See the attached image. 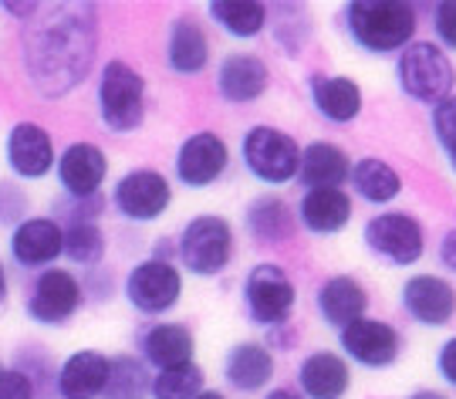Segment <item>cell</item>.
Returning a JSON list of instances; mask_svg holds the SVG:
<instances>
[{
	"mask_svg": "<svg viewBox=\"0 0 456 399\" xmlns=\"http://www.w3.org/2000/svg\"><path fill=\"white\" fill-rule=\"evenodd\" d=\"M440 265L446 267V271H453V274H456V227H450V231L443 233V240H440Z\"/></svg>",
	"mask_w": 456,
	"mask_h": 399,
	"instance_id": "40",
	"label": "cell"
},
{
	"mask_svg": "<svg viewBox=\"0 0 456 399\" xmlns=\"http://www.w3.org/2000/svg\"><path fill=\"white\" fill-rule=\"evenodd\" d=\"M61 250H65V231L51 214H31L7 237V254L24 271H48L61 257Z\"/></svg>",
	"mask_w": 456,
	"mask_h": 399,
	"instance_id": "15",
	"label": "cell"
},
{
	"mask_svg": "<svg viewBox=\"0 0 456 399\" xmlns=\"http://www.w3.org/2000/svg\"><path fill=\"white\" fill-rule=\"evenodd\" d=\"M82 305H85L82 278L71 267L54 265L48 271H37L34 274L31 288H28V298H24V315L31 318L34 325L58 329V325H68L71 318L78 315Z\"/></svg>",
	"mask_w": 456,
	"mask_h": 399,
	"instance_id": "7",
	"label": "cell"
},
{
	"mask_svg": "<svg viewBox=\"0 0 456 399\" xmlns=\"http://www.w3.org/2000/svg\"><path fill=\"white\" fill-rule=\"evenodd\" d=\"M115 214L129 224H152L173 207V183L152 167L126 169L112 186Z\"/></svg>",
	"mask_w": 456,
	"mask_h": 399,
	"instance_id": "11",
	"label": "cell"
},
{
	"mask_svg": "<svg viewBox=\"0 0 456 399\" xmlns=\"http://www.w3.org/2000/svg\"><path fill=\"white\" fill-rule=\"evenodd\" d=\"M0 11H4V14L7 17H20V20H31L34 14H37V11H41V4H11V0H4V4H0Z\"/></svg>",
	"mask_w": 456,
	"mask_h": 399,
	"instance_id": "41",
	"label": "cell"
},
{
	"mask_svg": "<svg viewBox=\"0 0 456 399\" xmlns=\"http://www.w3.org/2000/svg\"><path fill=\"white\" fill-rule=\"evenodd\" d=\"M7 295H11V278H7V267H4V261H0V308H4Z\"/></svg>",
	"mask_w": 456,
	"mask_h": 399,
	"instance_id": "43",
	"label": "cell"
},
{
	"mask_svg": "<svg viewBox=\"0 0 456 399\" xmlns=\"http://www.w3.org/2000/svg\"><path fill=\"white\" fill-rule=\"evenodd\" d=\"M348 183L355 190V197L372 203V207H386V203H392L403 193L399 169L386 163L382 156H362V159H355L352 173H348Z\"/></svg>",
	"mask_w": 456,
	"mask_h": 399,
	"instance_id": "29",
	"label": "cell"
},
{
	"mask_svg": "<svg viewBox=\"0 0 456 399\" xmlns=\"http://www.w3.org/2000/svg\"><path fill=\"white\" fill-rule=\"evenodd\" d=\"M244 169L264 186H288L297 180L301 146L291 133L277 126H250L240 139Z\"/></svg>",
	"mask_w": 456,
	"mask_h": 399,
	"instance_id": "6",
	"label": "cell"
},
{
	"mask_svg": "<svg viewBox=\"0 0 456 399\" xmlns=\"http://www.w3.org/2000/svg\"><path fill=\"white\" fill-rule=\"evenodd\" d=\"M365 248L372 250L379 261L392 267H412L423 261L426 254V231L419 216L406 210H382L375 214L365 231H362Z\"/></svg>",
	"mask_w": 456,
	"mask_h": 399,
	"instance_id": "9",
	"label": "cell"
},
{
	"mask_svg": "<svg viewBox=\"0 0 456 399\" xmlns=\"http://www.w3.org/2000/svg\"><path fill=\"white\" fill-rule=\"evenodd\" d=\"M54 176L58 186L68 200H92L102 197V186L109 180V156L95 142H68L58 152L54 163Z\"/></svg>",
	"mask_w": 456,
	"mask_h": 399,
	"instance_id": "16",
	"label": "cell"
},
{
	"mask_svg": "<svg viewBox=\"0 0 456 399\" xmlns=\"http://www.w3.org/2000/svg\"><path fill=\"white\" fill-rule=\"evenodd\" d=\"M207 14L230 37L250 41V37L264 34V28H267L271 4H264V0H210L207 4Z\"/></svg>",
	"mask_w": 456,
	"mask_h": 399,
	"instance_id": "30",
	"label": "cell"
},
{
	"mask_svg": "<svg viewBox=\"0 0 456 399\" xmlns=\"http://www.w3.org/2000/svg\"><path fill=\"white\" fill-rule=\"evenodd\" d=\"M338 346L345 362H355L362 369H389L403 352V335L386 318L365 315L338 332Z\"/></svg>",
	"mask_w": 456,
	"mask_h": 399,
	"instance_id": "13",
	"label": "cell"
},
{
	"mask_svg": "<svg viewBox=\"0 0 456 399\" xmlns=\"http://www.w3.org/2000/svg\"><path fill=\"white\" fill-rule=\"evenodd\" d=\"M297 227H305L314 237H338L352 224L355 214V200L348 190L325 186V190H305V197L297 203Z\"/></svg>",
	"mask_w": 456,
	"mask_h": 399,
	"instance_id": "20",
	"label": "cell"
},
{
	"mask_svg": "<svg viewBox=\"0 0 456 399\" xmlns=\"http://www.w3.org/2000/svg\"><path fill=\"white\" fill-rule=\"evenodd\" d=\"M352 173V159L338 142L328 139H314L301 150V167H297V180L308 190H325V186H338L345 190Z\"/></svg>",
	"mask_w": 456,
	"mask_h": 399,
	"instance_id": "28",
	"label": "cell"
},
{
	"mask_svg": "<svg viewBox=\"0 0 456 399\" xmlns=\"http://www.w3.org/2000/svg\"><path fill=\"white\" fill-rule=\"evenodd\" d=\"M98 122L105 133L129 135L139 133L146 122V78L126 58H112L98 71Z\"/></svg>",
	"mask_w": 456,
	"mask_h": 399,
	"instance_id": "3",
	"label": "cell"
},
{
	"mask_svg": "<svg viewBox=\"0 0 456 399\" xmlns=\"http://www.w3.org/2000/svg\"><path fill=\"white\" fill-rule=\"evenodd\" d=\"M271 88V68L254 51H230L216 68V95L230 105H250Z\"/></svg>",
	"mask_w": 456,
	"mask_h": 399,
	"instance_id": "19",
	"label": "cell"
},
{
	"mask_svg": "<svg viewBox=\"0 0 456 399\" xmlns=\"http://www.w3.org/2000/svg\"><path fill=\"white\" fill-rule=\"evenodd\" d=\"M180 265L196 278H216L224 274L237 254L233 224L220 214H196L183 224L176 237Z\"/></svg>",
	"mask_w": 456,
	"mask_h": 399,
	"instance_id": "5",
	"label": "cell"
},
{
	"mask_svg": "<svg viewBox=\"0 0 456 399\" xmlns=\"http://www.w3.org/2000/svg\"><path fill=\"white\" fill-rule=\"evenodd\" d=\"M65 231V250L61 257H68L75 267H102L105 254H109V237L98 227V220H65L61 224Z\"/></svg>",
	"mask_w": 456,
	"mask_h": 399,
	"instance_id": "31",
	"label": "cell"
},
{
	"mask_svg": "<svg viewBox=\"0 0 456 399\" xmlns=\"http://www.w3.org/2000/svg\"><path fill=\"white\" fill-rule=\"evenodd\" d=\"M352 389V369L342 352L318 349L297 366V393L305 399H345Z\"/></svg>",
	"mask_w": 456,
	"mask_h": 399,
	"instance_id": "24",
	"label": "cell"
},
{
	"mask_svg": "<svg viewBox=\"0 0 456 399\" xmlns=\"http://www.w3.org/2000/svg\"><path fill=\"white\" fill-rule=\"evenodd\" d=\"M109 383V355L98 349H78L61 359L54 372L58 399H102Z\"/></svg>",
	"mask_w": 456,
	"mask_h": 399,
	"instance_id": "22",
	"label": "cell"
},
{
	"mask_svg": "<svg viewBox=\"0 0 456 399\" xmlns=\"http://www.w3.org/2000/svg\"><path fill=\"white\" fill-rule=\"evenodd\" d=\"M98 54V17L92 4H51L20 34V65L37 99H65L82 88Z\"/></svg>",
	"mask_w": 456,
	"mask_h": 399,
	"instance_id": "1",
	"label": "cell"
},
{
	"mask_svg": "<svg viewBox=\"0 0 456 399\" xmlns=\"http://www.w3.org/2000/svg\"><path fill=\"white\" fill-rule=\"evenodd\" d=\"M274 369V352L267 349L264 342H250L247 338V342L230 346L227 359H224V379H227L230 389H237L244 396H254V393H261V389L271 386Z\"/></svg>",
	"mask_w": 456,
	"mask_h": 399,
	"instance_id": "25",
	"label": "cell"
},
{
	"mask_svg": "<svg viewBox=\"0 0 456 399\" xmlns=\"http://www.w3.org/2000/svg\"><path fill=\"white\" fill-rule=\"evenodd\" d=\"M399 305L416 325L443 329L456 318V288L443 274H409L399 288Z\"/></svg>",
	"mask_w": 456,
	"mask_h": 399,
	"instance_id": "17",
	"label": "cell"
},
{
	"mask_svg": "<svg viewBox=\"0 0 456 399\" xmlns=\"http://www.w3.org/2000/svg\"><path fill=\"white\" fill-rule=\"evenodd\" d=\"M429 129H433V139H436V146L443 150V156H446V163H450L456 176V95H450V99L433 109Z\"/></svg>",
	"mask_w": 456,
	"mask_h": 399,
	"instance_id": "35",
	"label": "cell"
},
{
	"mask_svg": "<svg viewBox=\"0 0 456 399\" xmlns=\"http://www.w3.org/2000/svg\"><path fill=\"white\" fill-rule=\"evenodd\" d=\"M395 82L406 99L436 109L456 88L453 58L436 41H412L395 58Z\"/></svg>",
	"mask_w": 456,
	"mask_h": 399,
	"instance_id": "4",
	"label": "cell"
},
{
	"mask_svg": "<svg viewBox=\"0 0 456 399\" xmlns=\"http://www.w3.org/2000/svg\"><path fill=\"white\" fill-rule=\"evenodd\" d=\"M4 163L11 169L14 180H24V183H37L54 173V163H58V150H54V139L51 133L41 126V122H31V118H20L7 129V139H4Z\"/></svg>",
	"mask_w": 456,
	"mask_h": 399,
	"instance_id": "12",
	"label": "cell"
},
{
	"mask_svg": "<svg viewBox=\"0 0 456 399\" xmlns=\"http://www.w3.org/2000/svg\"><path fill=\"white\" fill-rule=\"evenodd\" d=\"M139 359L156 372L190 366L196 359V338L183 322H152L139 332Z\"/></svg>",
	"mask_w": 456,
	"mask_h": 399,
	"instance_id": "21",
	"label": "cell"
},
{
	"mask_svg": "<svg viewBox=\"0 0 456 399\" xmlns=\"http://www.w3.org/2000/svg\"><path fill=\"white\" fill-rule=\"evenodd\" d=\"M297 305V288L291 274L274 261H261L247 271L244 278V308L247 318L264 329H281L288 325Z\"/></svg>",
	"mask_w": 456,
	"mask_h": 399,
	"instance_id": "8",
	"label": "cell"
},
{
	"mask_svg": "<svg viewBox=\"0 0 456 399\" xmlns=\"http://www.w3.org/2000/svg\"><path fill=\"white\" fill-rule=\"evenodd\" d=\"M196 399H230V396H227V393H220V389H203Z\"/></svg>",
	"mask_w": 456,
	"mask_h": 399,
	"instance_id": "45",
	"label": "cell"
},
{
	"mask_svg": "<svg viewBox=\"0 0 456 399\" xmlns=\"http://www.w3.org/2000/svg\"><path fill=\"white\" fill-rule=\"evenodd\" d=\"M406 399H450V396L440 393V389H416V393H409Z\"/></svg>",
	"mask_w": 456,
	"mask_h": 399,
	"instance_id": "44",
	"label": "cell"
},
{
	"mask_svg": "<svg viewBox=\"0 0 456 399\" xmlns=\"http://www.w3.org/2000/svg\"><path fill=\"white\" fill-rule=\"evenodd\" d=\"M345 34L369 54H399L416 41L419 14L406 0H352L342 11Z\"/></svg>",
	"mask_w": 456,
	"mask_h": 399,
	"instance_id": "2",
	"label": "cell"
},
{
	"mask_svg": "<svg viewBox=\"0 0 456 399\" xmlns=\"http://www.w3.org/2000/svg\"><path fill=\"white\" fill-rule=\"evenodd\" d=\"M31 216V197L17 180H0V227L14 231L20 220Z\"/></svg>",
	"mask_w": 456,
	"mask_h": 399,
	"instance_id": "36",
	"label": "cell"
},
{
	"mask_svg": "<svg viewBox=\"0 0 456 399\" xmlns=\"http://www.w3.org/2000/svg\"><path fill=\"white\" fill-rule=\"evenodd\" d=\"M210 34H207L200 17L180 14L169 20V28H166V68L173 75H183V78L203 75L210 65Z\"/></svg>",
	"mask_w": 456,
	"mask_h": 399,
	"instance_id": "18",
	"label": "cell"
},
{
	"mask_svg": "<svg viewBox=\"0 0 456 399\" xmlns=\"http://www.w3.org/2000/svg\"><path fill=\"white\" fill-rule=\"evenodd\" d=\"M436 369H440L443 383L456 389V335L440 346V352H436Z\"/></svg>",
	"mask_w": 456,
	"mask_h": 399,
	"instance_id": "39",
	"label": "cell"
},
{
	"mask_svg": "<svg viewBox=\"0 0 456 399\" xmlns=\"http://www.w3.org/2000/svg\"><path fill=\"white\" fill-rule=\"evenodd\" d=\"M311 105L331 126H348L362 116V85L348 75H314L311 78Z\"/></svg>",
	"mask_w": 456,
	"mask_h": 399,
	"instance_id": "27",
	"label": "cell"
},
{
	"mask_svg": "<svg viewBox=\"0 0 456 399\" xmlns=\"http://www.w3.org/2000/svg\"><path fill=\"white\" fill-rule=\"evenodd\" d=\"M152 389V372L139 355L118 352L109 355V383L102 399H149Z\"/></svg>",
	"mask_w": 456,
	"mask_h": 399,
	"instance_id": "32",
	"label": "cell"
},
{
	"mask_svg": "<svg viewBox=\"0 0 456 399\" xmlns=\"http://www.w3.org/2000/svg\"><path fill=\"white\" fill-rule=\"evenodd\" d=\"M122 295L139 315L159 318L173 312L183 298V271L166 257H146L122 281Z\"/></svg>",
	"mask_w": 456,
	"mask_h": 399,
	"instance_id": "10",
	"label": "cell"
},
{
	"mask_svg": "<svg viewBox=\"0 0 456 399\" xmlns=\"http://www.w3.org/2000/svg\"><path fill=\"white\" fill-rule=\"evenodd\" d=\"M264 399H305V396L297 389H291V386H274V389H267Z\"/></svg>",
	"mask_w": 456,
	"mask_h": 399,
	"instance_id": "42",
	"label": "cell"
},
{
	"mask_svg": "<svg viewBox=\"0 0 456 399\" xmlns=\"http://www.w3.org/2000/svg\"><path fill=\"white\" fill-rule=\"evenodd\" d=\"M281 7H284V17H288L291 24H284L281 17H274L277 45L288 51V54H301V51H305V45H308V37H311L308 7H297V4H281Z\"/></svg>",
	"mask_w": 456,
	"mask_h": 399,
	"instance_id": "34",
	"label": "cell"
},
{
	"mask_svg": "<svg viewBox=\"0 0 456 399\" xmlns=\"http://www.w3.org/2000/svg\"><path fill=\"white\" fill-rule=\"evenodd\" d=\"M203 389H207V376H203V369L196 366V362H190V366L156 372L149 399H196Z\"/></svg>",
	"mask_w": 456,
	"mask_h": 399,
	"instance_id": "33",
	"label": "cell"
},
{
	"mask_svg": "<svg viewBox=\"0 0 456 399\" xmlns=\"http://www.w3.org/2000/svg\"><path fill=\"white\" fill-rule=\"evenodd\" d=\"M0 399H37V386L28 372L11 366L0 372Z\"/></svg>",
	"mask_w": 456,
	"mask_h": 399,
	"instance_id": "38",
	"label": "cell"
},
{
	"mask_svg": "<svg viewBox=\"0 0 456 399\" xmlns=\"http://www.w3.org/2000/svg\"><path fill=\"white\" fill-rule=\"evenodd\" d=\"M0 372H4V359H0Z\"/></svg>",
	"mask_w": 456,
	"mask_h": 399,
	"instance_id": "46",
	"label": "cell"
},
{
	"mask_svg": "<svg viewBox=\"0 0 456 399\" xmlns=\"http://www.w3.org/2000/svg\"><path fill=\"white\" fill-rule=\"evenodd\" d=\"M230 169V146L224 135L200 129V133L186 135L173 159V173L183 186L190 190H207V186L220 183Z\"/></svg>",
	"mask_w": 456,
	"mask_h": 399,
	"instance_id": "14",
	"label": "cell"
},
{
	"mask_svg": "<svg viewBox=\"0 0 456 399\" xmlns=\"http://www.w3.org/2000/svg\"><path fill=\"white\" fill-rule=\"evenodd\" d=\"M244 227L257 244L277 248V244H288L297 233V214L288 207L284 197L261 193V197H254L244 207Z\"/></svg>",
	"mask_w": 456,
	"mask_h": 399,
	"instance_id": "26",
	"label": "cell"
},
{
	"mask_svg": "<svg viewBox=\"0 0 456 399\" xmlns=\"http://www.w3.org/2000/svg\"><path fill=\"white\" fill-rule=\"evenodd\" d=\"M314 308H318V315H322L325 325L342 332L352 322L365 318V312H369V291H365V284L355 274H331V278L318 284Z\"/></svg>",
	"mask_w": 456,
	"mask_h": 399,
	"instance_id": "23",
	"label": "cell"
},
{
	"mask_svg": "<svg viewBox=\"0 0 456 399\" xmlns=\"http://www.w3.org/2000/svg\"><path fill=\"white\" fill-rule=\"evenodd\" d=\"M433 34L446 54L456 51V0H443L433 7Z\"/></svg>",
	"mask_w": 456,
	"mask_h": 399,
	"instance_id": "37",
	"label": "cell"
}]
</instances>
